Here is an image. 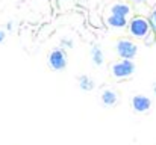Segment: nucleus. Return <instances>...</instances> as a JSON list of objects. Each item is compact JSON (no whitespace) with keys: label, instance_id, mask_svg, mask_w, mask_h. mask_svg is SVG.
Returning <instances> with one entry per match:
<instances>
[{"label":"nucleus","instance_id":"1","mask_svg":"<svg viewBox=\"0 0 156 145\" xmlns=\"http://www.w3.org/2000/svg\"><path fill=\"white\" fill-rule=\"evenodd\" d=\"M49 65L55 71H62L67 67V54L62 48H55L49 54Z\"/></svg>","mask_w":156,"mask_h":145},{"label":"nucleus","instance_id":"2","mask_svg":"<svg viewBox=\"0 0 156 145\" xmlns=\"http://www.w3.org/2000/svg\"><path fill=\"white\" fill-rule=\"evenodd\" d=\"M149 29H150V24L144 18H140L138 17V18H133L130 21V32L136 38H144L149 33Z\"/></svg>","mask_w":156,"mask_h":145},{"label":"nucleus","instance_id":"3","mask_svg":"<svg viewBox=\"0 0 156 145\" xmlns=\"http://www.w3.org/2000/svg\"><path fill=\"white\" fill-rule=\"evenodd\" d=\"M133 70H135V67H133L132 60L124 59V60H121V62H118L112 67V74L115 77H127L133 73Z\"/></svg>","mask_w":156,"mask_h":145},{"label":"nucleus","instance_id":"4","mask_svg":"<svg viewBox=\"0 0 156 145\" xmlns=\"http://www.w3.org/2000/svg\"><path fill=\"white\" fill-rule=\"evenodd\" d=\"M117 53L123 57V59H132L136 54V46L127 40H123L117 44Z\"/></svg>","mask_w":156,"mask_h":145},{"label":"nucleus","instance_id":"5","mask_svg":"<svg viewBox=\"0 0 156 145\" xmlns=\"http://www.w3.org/2000/svg\"><path fill=\"white\" fill-rule=\"evenodd\" d=\"M77 83H79V88L82 91H87V92H90V91H93L96 88V83H94V80L90 76H80L77 79Z\"/></svg>","mask_w":156,"mask_h":145},{"label":"nucleus","instance_id":"6","mask_svg":"<svg viewBox=\"0 0 156 145\" xmlns=\"http://www.w3.org/2000/svg\"><path fill=\"white\" fill-rule=\"evenodd\" d=\"M133 107L138 110V112H144L150 107V100L147 97H141V95H136L133 98Z\"/></svg>","mask_w":156,"mask_h":145},{"label":"nucleus","instance_id":"7","mask_svg":"<svg viewBox=\"0 0 156 145\" xmlns=\"http://www.w3.org/2000/svg\"><path fill=\"white\" fill-rule=\"evenodd\" d=\"M91 59H93V64L94 65H102L105 60L103 57V51H102V48L99 47V46H93L91 47Z\"/></svg>","mask_w":156,"mask_h":145},{"label":"nucleus","instance_id":"8","mask_svg":"<svg viewBox=\"0 0 156 145\" xmlns=\"http://www.w3.org/2000/svg\"><path fill=\"white\" fill-rule=\"evenodd\" d=\"M108 24L112 26V27H124L127 24V21H126V17H120V15L111 14V17L108 18Z\"/></svg>","mask_w":156,"mask_h":145},{"label":"nucleus","instance_id":"9","mask_svg":"<svg viewBox=\"0 0 156 145\" xmlns=\"http://www.w3.org/2000/svg\"><path fill=\"white\" fill-rule=\"evenodd\" d=\"M111 12L114 15H120V17H126L129 14V6L127 5H123V3H118V5H114Z\"/></svg>","mask_w":156,"mask_h":145},{"label":"nucleus","instance_id":"10","mask_svg":"<svg viewBox=\"0 0 156 145\" xmlns=\"http://www.w3.org/2000/svg\"><path fill=\"white\" fill-rule=\"evenodd\" d=\"M115 101H117L115 92H112V91H109V89L102 92V103H103V104H106V106H112Z\"/></svg>","mask_w":156,"mask_h":145},{"label":"nucleus","instance_id":"11","mask_svg":"<svg viewBox=\"0 0 156 145\" xmlns=\"http://www.w3.org/2000/svg\"><path fill=\"white\" fill-rule=\"evenodd\" d=\"M61 48H65V50L73 48V40H67V38H64V40L61 41Z\"/></svg>","mask_w":156,"mask_h":145},{"label":"nucleus","instance_id":"12","mask_svg":"<svg viewBox=\"0 0 156 145\" xmlns=\"http://www.w3.org/2000/svg\"><path fill=\"white\" fill-rule=\"evenodd\" d=\"M5 38H6V32L0 29V43H3V41H5Z\"/></svg>","mask_w":156,"mask_h":145},{"label":"nucleus","instance_id":"13","mask_svg":"<svg viewBox=\"0 0 156 145\" xmlns=\"http://www.w3.org/2000/svg\"><path fill=\"white\" fill-rule=\"evenodd\" d=\"M152 26H153V29L156 30V12L153 14V17H152Z\"/></svg>","mask_w":156,"mask_h":145},{"label":"nucleus","instance_id":"14","mask_svg":"<svg viewBox=\"0 0 156 145\" xmlns=\"http://www.w3.org/2000/svg\"><path fill=\"white\" fill-rule=\"evenodd\" d=\"M6 29L11 30V29H12V23H6Z\"/></svg>","mask_w":156,"mask_h":145},{"label":"nucleus","instance_id":"15","mask_svg":"<svg viewBox=\"0 0 156 145\" xmlns=\"http://www.w3.org/2000/svg\"><path fill=\"white\" fill-rule=\"evenodd\" d=\"M136 2H140V0H136Z\"/></svg>","mask_w":156,"mask_h":145}]
</instances>
